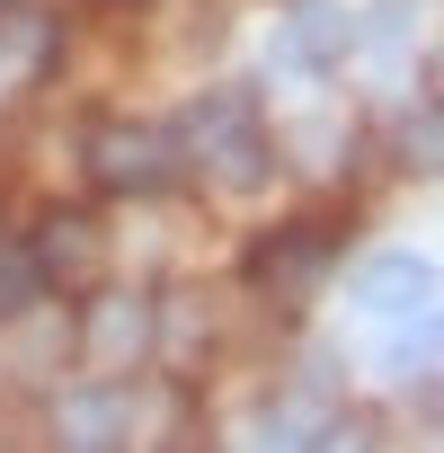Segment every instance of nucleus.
I'll list each match as a JSON object with an SVG mask.
<instances>
[{
    "instance_id": "1",
    "label": "nucleus",
    "mask_w": 444,
    "mask_h": 453,
    "mask_svg": "<svg viewBox=\"0 0 444 453\" xmlns=\"http://www.w3.org/2000/svg\"><path fill=\"white\" fill-rule=\"evenodd\" d=\"M178 151H187L222 196H249V187L267 178V125H258V98H249V89H213V98H195L187 125H178Z\"/></svg>"
},
{
    "instance_id": "2",
    "label": "nucleus",
    "mask_w": 444,
    "mask_h": 453,
    "mask_svg": "<svg viewBox=\"0 0 444 453\" xmlns=\"http://www.w3.org/2000/svg\"><path fill=\"white\" fill-rule=\"evenodd\" d=\"M178 160H187L178 134L151 125V116H98L89 142H80V169H89L98 196H160L178 178Z\"/></svg>"
},
{
    "instance_id": "3",
    "label": "nucleus",
    "mask_w": 444,
    "mask_h": 453,
    "mask_svg": "<svg viewBox=\"0 0 444 453\" xmlns=\"http://www.w3.org/2000/svg\"><path fill=\"white\" fill-rule=\"evenodd\" d=\"M249 285L267 294V303H311L320 285H329V232L320 222H285V232H267L258 250H249Z\"/></svg>"
},
{
    "instance_id": "4",
    "label": "nucleus",
    "mask_w": 444,
    "mask_h": 453,
    "mask_svg": "<svg viewBox=\"0 0 444 453\" xmlns=\"http://www.w3.org/2000/svg\"><path fill=\"white\" fill-rule=\"evenodd\" d=\"M80 356L98 373H134L151 356V303L142 294H98L89 303V329H80Z\"/></svg>"
},
{
    "instance_id": "5",
    "label": "nucleus",
    "mask_w": 444,
    "mask_h": 453,
    "mask_svg": "<svg viewBox=\"0 0 444 453\" xmlns=\"http://www.w3.org/2000/svg\"><path fill=\"white\" fill-rule=\"evenodd\" d=\"M435 294V267L417 258V250H373L364 267H356V303L382 320V311H417Z\"/></svg>"
},
{
    "instance_id": "6",
    "label": "nucleus",
    "mask_w": 444,
    "mask_h": 453,
    "mask_svg": "<svg viewBox=\"0 0 444 453\" xmlns=\"http://www.w3.org/2000/svg\"><path fill=\"white\" fill-rule=\"evenodd\" d=\"M391 169L400 178H444V98L391 116Z\"/></svg>"
},
{
    "instance_id": "7",
    "label": "nucleus",
    "mask_w": 444,
    "mask_h": 453,
    "mask_svg": "<svg viewBox=\"0 0 444 453\" xmlns=\"http://www.w3.org/2000/svg\"><path fill=\"white\" fill-rule=\"evenodd\" d=\"M89 258H98V232H89L80 213H54L45 232H36V267H45V276H80Z\"/></svg>"
},
{
    "instance_id": "8",
    "label": "nucleus",
    "mask_w": 444,
    "mask_h": 453,
    "mask_svg": "<svg viewBox=\"0 0 444 453\" xmlns=\"http://www.w3.org/2000/svg\"><path fill=\"white\" fill-rule=\"evenodd\" d=\"M63 435L72 444H116L125 435V400L116 391H72L63 400Z\"/></svg>"
},
{
    "instance_id": "9",
    "label": "nucleus",
    "mask_w": 444,
    "mask_h": 453,
    "mask_svg": "<svg viewBox=\"0 0 444 453\" xmlns=\"http://www.w3.org/2000/svg\"><path fill=\"white\" fill-rule=\"evenodd\" d=\"M45 285V267H36V250H0V311H19L27 294Z\"/></svg>"
},
{
    "instance_id": "10",
    "label": "nucleus",
    "mask_w": 444,
    "mask_h": 453,
    "mask_svg": "<svg viewBox=\"0 0 444 453\" xmlns=\"http://www.w3.org/2000/svg\"><path fill=\"white\" fill-rule=\"evenodd\" d=\"M426 72H435V89H444V45H435V63H426Z\"/></svg>"
}]
</instances>
